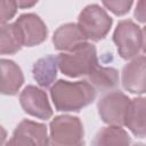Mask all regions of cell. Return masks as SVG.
Masks as SVG:
<instances>
[{
	"label": "cell",
	"mask_w": 146,
	"mask_h": 146,
	"mask_svg": "<svg viewBox=\"0 0 146 146\" xmlns=\"http://www.w3.org/2000/svg\"><path fill=\"white\" fill-rule=\"evenodd\" d=\"M50 96L57 111L78 112L94 102L96 89L88 81L58 80L51 87Z\"/></svg>",
	"instance_id": "cell-1"
},
{
	"label": "cell",
	"mask_w": 146,
	"mask_h": 146,
	"mask_svg": "<svg viewBox=\"0 0 146 146\" xmlns=\"http://www.w3.org/2000/svg\"><path fill=\"white\" fill-rule=\"evenodd\" d=\"M57 64L60 72L70 78L88 76L98 66L96 48L94 44L86 42L70 52L59 54Z\"/></svg>",
	"instance_id": "cell-2"
},
{
	"label": "cell",
	"mask_w": 146,
	"mask_h": 146,
	"mask_svg": "<svg viewBox=\"0 0 146 146\" xmlns=\"http://www.w3.org/2000/svg\"><path fill=\"white\" fill-rule=\"evenodd\" d=\"M112 23V18L102 7L98 5H89L80 13L78 25L87 39L99 41L106 36Z\"/></svg>",
	"instance_id": "cell-3"
},
{
	"label": "cell",
	"mask_w": 146,
	"mask_h": 146,
	"mask_svg": "<svg viewBox=\"0 0 146 146\" xmlns=\"http://www.w3.org/2000/svg\"><path fill=\"white\" fill-rule=\"evenodd\" d=\"M51 144L75 146L83 143V127L79 117L71 115L56 116L50 122Z\"/></svg>",
	"instance_id": "cell-4"
},
{
	"label": "cell",
	"mask_w": 146,
	"mask_h": 146,
	"mask_svg": "<svg viewBox=\"0 0 146 146\" xmlns=\"http://www.w3.org/2000/svg\"><path fill=\"white\" fill-rule=\"evenodd\" d=\"M113 41L119 55L124 59H130L137 56L141 48V30L132 21H121L114 31Z\"/></svg>",
	"instance_id": "cell-5"
},
{
	"label": "cell",
	"mask_w": 146,
	"mask_h": 146,
	"mask_svg": "<svg viewBox=\"0 0 146 146\" xmlns=\"http://www.w3.org/2000/svg\"><path fill=\"white\" fill-rule=\"evenodd\" d=\"M130 102L131 100L121 91L110 92L99 99L98 113L105 123L121 127L125 124Z\"/></svg>",
	"instance_id": "cell-6"
},
{
	"label": "cell",
	"mask_w": 146,
	"mask_h": 146,
	"mask_svg": "<svg viewBox=\"0 0 146 146\" xmlns=\"http://www.w3.org/2000/svg\"><path fill=\"white\" fill-rule=\"evenodd\" d=\"M22 108L30 115L41 120H48L52 115L51 106L46 92L34 86L24 88L19 96Z\"/></svg>",
	"instance_id": "cell-7"
},
{
	"label": "cell",
	"mask_w": 146,
	"mask_h": 146,
	"mask_svg": "<svg viewBox=\"0 0 146 146\" xmlns=\"http://www.w3.org/2000/svg\"><path fill=\"white\" fill-rule=\"evenodd\" d=\"M47 128L44 124L36 123L31 120H23L14 130L8 145L26 146V145H48Z\"/></svg>",
	"instance_id": "cell-8"
},
{
	"label": "cell",
	"mask_w": 146,
	"mask_h": 146,
	"mask_svg": "<svg viewBox=\"0 0 146 146\" xmlns=\"http://www.w3.org/2000/svg\"><path fill=\"white\" fill-rule=\"evenodd\" d=\"M15 23L21 31L24 46H38L46 40L48 34L47 26L38 15L23 14L16 19Z\"/></svg>",
	"instance_id": "cell-9"
},
{
	"label": "cell",
	"mask_w": 146,
	"mask_h": 146,
	"mask_svg": "<svg viewBox=\"0 0 146 146\" xmlns=\"http://www.w3.org/2000/svg\"><path fill=\"white\" fill-rule=\"evenodd\" d=\"M122 84L131 94L146 92V56H139L123 67Z\"/></svg>",
	"instance_id": "cell-10"
},
{
	"label": "cell",
	"mask_w": 146,
	"mask_h": 146,
	"mask_svg": "<svg viewBox=\"0 0 146 146\" xmlns=\"http://www.w3.org/2000/svg\"><path fill=\"white\" fill-rule=\"evenodd\" d=\"M52 42L57 50L72 51L86 43L87 36L83 34L78 24L68 23L56 30L52 36Z\"/></svg>",
	"instance_id": "cell-11"
},
{
	"label": "cell",
	"mask_w": 146,
	"mask_h": 146,
	"mask_svg": "<svg viewBox=\"0 0 146 146\" xmlns=\"http://www.w3.org/2000/svg\"><path fill=\"white\" fill-rule=\"evenodd\" d=\"M125 125L137 137H146V98L138 97L130 102Z\"/></svg>",
	"instance_id": "cell-12"
},
{
	"label": "cell",
	"mask_w": 146,
	"mask_h": 146,
	"mask_svg": "<svg viewBox=\"0 0 146 146\" xmlns=\"http://www.w3.org/2000/svg\"><path fill=\"white\" fill-rule=\"evenodd\" d=\"M1 92L3 95H16L24 82L22 70L9 59H1Z\"/></svg>",
	"instance_id": "cell-13"
},
{
	"label": "cell",
	"mask_w": 146,
	"mask_h": 146,
	"mask_svg": "<svg viewBox=\"0 0 146 146\" xmlns=\"http://www.w3.org/2000/svg\"><path fill=\"white\" fill-rule=\"evenodd\" d=\"M57 66V57L54 56H47L35 62L32 72L38 84L43 88H48L56 79Z\"/></svg>",
	"instance_id": "cell-14"
},
{
	"label": "cell",
	"mask_w": 146,
	"mask_h": 146,
	"mask_svg": "<svg viewBox=\"0 0 146 146\" xmlns=\"http://www.w3.org/2000/svg\"><path fill=\"white\" fill-rule=\"evenodd\" d=\"M88 82L96 90L107 91L119 84V72L113 67L97 66L88 75Z\"/></svg>",
	"instance_id": "cell-15"
},
{
	"label": "cell",
	"mask_w": 146,
	"mask_h": 146,
	"mask_svg": "<svg viewBox=\"0 0 146 146\" xmlns=\"http://www.w3.org/2000/svg\"><path fill=\"white\" fill-rule=\"evenodd\" d=\"M23 46V38L16 23L2 24L0 38V52L2 55H11L21 50Z\"/></svg>",
	"instance_id": "cell-16"
},
{
	"label": "cell",
	"mask_w": 146,
	"mask_h": 146,
	"mask_svg": "<svg viewBox=\"0 0 146 146\" xmlns=\"http://www.w3.org/2000/svg\"><path fill=\"white\" fill-rule=\"evenodd\" d=\"M129 144H130L129 135L119 125H112L102 129L97 133L94 140V145L96 146H108V145L125 146Z\"/></svg>",
	"instance_id": "cell-17"
},
{
	"label": "cell",
	"mask_w": 146,
	"mask_h": 146,
	"mask_svg": "<svg viewBox=\"0 0 146 146\" xmlns=\"http://www.w3.org/2000/svg\"><path fill=\"white\" fill-rule=\"evenodd\" d=\"M102 2L113 14L122 16L130 10L133 0H102Z\"/></svg>",
	"instance_id": "cell-18"
},
{
	"label": "cell",
	"mask_w": 146,
	"mask_h": 146,
	"mask_svg": "<svg viewBox=\"0 0 146 146\" xmlns=\"http://www.w3.org/2000/svg\"><path fill=\"white\" fill-rule=\"evenodd\" d=\"M17 7L18 6L15 0H1V14H0L1 24H5L15 16Z\"/></svg>",
	"instance_id": "cell-19"
},
{
	"label": "cell",
	"mask_w": 146,
	"mask_h": 146,
	"mask_svg": "<svg viewBox=\"0 0 146 146\" xmlns=\"http://www.w3.org/2000/svg\"><path fill=\"white\" fill-rule=\"evenodd\" d=\"M135 17L140 23H146V0H138L135 9Z\"/></svg>",
	"instance_id": "cell-20"
},
{
	"label": "cell",
	"mask_w": 146,
	"mask_h": 146,
	"mask_svg": "<svg viewBox=\"0 0 146 146\" xmlns=\"http://www.w3.org/2000/svg\"><path fill=\"white\" fill-rule=\"evenodd\" d=\"M15 1L17 3L18 8H22V9H24V8H31V7H33L38 2V0H15Z\"/></svg>",
	"instance_id": "cell-21"
},
{
	"label": "cell",
	"mask_w": 146,
	"mask_h": 146,
	"mask_svg": "<svg viewBox=\"0 0 146 146\" xmlns=\"http://www.w3.org/2000/svg\"><path fill=\"white\" fill-rule=\"evenodd\" d=\"M141 34H143V42H141V48H143L144 52H146V26L143 29V31H141Z\"/></svg>",
	"instance_id": "cell-22"
}]
</instances>
